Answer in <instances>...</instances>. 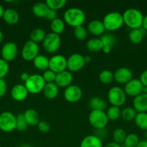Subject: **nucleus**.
Here are the masks:
<instances>
[{"instance_id":"1","label":"nucleus","mask_w":147,"mask_h":147,"mask_svg":"<svg viewBox=\"0 0 147 147\" xmlns=\"http://www.w3.org/2000/svg\"><path fill=\"white\" fill-rule=\"evenodd\" d=\"M86 20L84 11L79 8L71 7L65 11L63 14V21L68 25L73 27L83 25Z\"/></svg>"},{"instance_id":"2","label":"nucleus","mask_w":147,"mask_h":147,"mask_svg":"<svg viewBox=\"0 0 147 147\" xmlns=\"http://www.w3.org/2000/svg\"><path fill=\"white\" fill-rule=\"evenodd\" d=\"M122 14L123 22L127 27L131 30L141 28L144 16L140 10L130 8L125 10Z\"/></svg>"},{"instance_id":"3","label":"nucleus","mask_w":147,"mask_h":147,"mask_svg":"<svg viewBox=\"0 0 147 147\" xmlns=\"http://www.w3.org/2000/svg\"><path fill=\"white\" fill-rule=\"evenodd\" d=\"M102 22L105 26V30L110 32L116 31L124 24L122 14L118 11H111L104 17Z\"/></svg>"},{"instance_id":"4","label":"nucleus","mask_w":147,"mask_h":147,"mask_svg":"<svg viewBox=\"0 0 147 147\" xmlns=\"http://www.w3.org/2000/svg\"><path fill=\"white\" fill-rule=\"evenodd\" d=\"M24 85L29 93L37 94L40 92H43L46 82L42 76L38 74H33L30 76L28 79L24 82Z\"/></svg>"},{"instance_id":"5","label":"nucleus","mask_w":147,"mask_h":147,"mask_svg":"<svg viewBox=\"0 0 147 147\" xmlns=\"http://www.w3.org/2000/svg\"><path fill=\"white\" fill-rule=\"evenodd\" d=\"M89 123L95 129H104L108 123V119L104 111L92 110L88 117Z\"/></svg>"},{"instance_id":"6","label":"nucleus","mask_w":147,"mask_h":147,"mask_svg":"<svg viewBox=\"0 0 147 147\" xmlns=\"http://www.w3.org/2000/svg\"><path fill=\"white\" fill-rule=\"evenodd\" d=\"M108 98L111 106L120 107L125 103L126 94L122 88L118 86H114L108 91Z\"/></svg>"},{"instance_id":"7","label":"nucleus","mask_w":147,"mask_h":147,"mask_svg":"<svg viewBox=\"0 0 147 147\" xmlns=\"http://www.w3.org/2000/svg\"><path fill=\"white\" fill-rule=\"evenodd\" d=\"M43 47L45 51L48 53H53L59 49L61 43L60 35L50 32L46 34L43 41Z\"/></svg>"},{"instance_id":"8","label":"nucleus","mask_w":147,"mask_h":147,"mask_svg":"<svg viewBox=\"0 0 147 147\" xmlns=\"http://www.w3.org/2000/svg\"><path fill=\"white\" fill-rule=\"evenodd\" d=\"M16 129V116L10 111L0 114V130L4 132H12Z\"/></svg>"},{"instance_id":"9","label":"nucleus","mask_w":147,"mask_h":147,"mask_svg":"<svg viewBox=\"0 0 147 147\" xmlns=\"http://www.w3.org/2000/svg\"><path fill=\"white\" fill-rule=\"evenodd\" d=\"M38 44L28 40L24 43L22 49V57L25 61H33L35 58L39 55Z\"/></svg>"},{"instance_id":"10","label":"nucleus","mask_w":147,"mask_h":147,"mask_svg":"<svg viewBox=\"0 0 147 147\" xmlns=\"http://www.w3.org/2000/svg\"><path fill=\"white\" fill-rule=\"evenodd\" d=\"M49 69L57 73L66 70L67 59L61 55H55L49 59Z\"/></svg>"},{"instance_id":"11","label":"nucleus","mask_w":147,"mask_h":147,"mask_svg":"<svg viewBox=\"0 0 147 147\" xmlns=\"http://www.w3.org/2000/svg\"><path fill=\"white\" fill-rule=\"evenodd\" d=\"M85 64L84 57L79 53H74L67 59V69L70 72L79 71Z\"/></svg>"},{"instance_id":"12","label":"nucleus","mask_w":147,"mask_h":147,"mask_svg":"<svg viewBox=\"0 0 147 147\" xmlns=\"http://www.w3.org/2000/svg\"><path fill=\"white\" fill-rule=\"evenodd\" d=\"M63 97L69 103L78 102L82 97V90L76 85H71L66 88L63 92Z\"/></svg>"},{"instance_id":"13","label":"nucleus","mask_w":147,"mask_h":147,"mask_svg":"<svg viewBox=\"0 0 147 147\" xmlns=\"http://www.w3.org/2000/svg\"><path fill=\"white\" fill-rule=\"evenodd\" d=\"M18 52L17 45L12 42L5 43L2 46L1 50V58L5 61L11 62L16 58Z\"/></svg>"},{"instance_id":"14","label":"nucleus","mask_w":147,"mask_h":147,"mask_svg":"<svg viewBox=\"0 0 147 147\" xmlns=\"http://www.w3.org/2000/svg\"><path fill=\"white\" fill-rule=\"evenodd\" d=\"M144 86L139 79L133 78L124 86V91L125 94L131 97H135L142 93Z\"/></svg>"},{"instance_id":"15","label":"nucleus","mask_w":147,"mask_h":147,"mask_svg":"<svg viewBox=\"0 0 147 147\" xmlns=\"http://www.w3.org/2000/svg\"><path fill=\"white\" fill-rule=\"evenodd\" d=\"M114 74V80L120 84L125 85L133 79V73L129 68L121 67L117 69Z\"/></svg>"},{"instance_id":"16","label":"nucleus","mask_w":147,"mask_h":147,"mask_svg":"<svg viewBox=\"0 0 147 147\" xmlns=\"http://www.w3.org/2000/svg\"><path fill=\"white\" fill-rule=\"evenodd\" d=\"M11 96L15 101H23L27 98L29 93L24 85L17 84L14 85L11 89Z\"/></svg>"},{"instance_id":"17","label":"nucleus","mask_w":147,"mask_h":147,"mask_svg":"<svg viewBox=\"0 0 147 147\" xmlns=\"http://www.w3.org/2000/svg\"><path fill=\"white\" fill-rule=\"evenodd\" d=\"M73 80V76L69 70H64L63 72L56 74L55 83L59 88H67L71 86Z\"/></svg>"},{"instance_id":"18","label":"nucleus","mask_w":147,"mask_h":147,"mask_svg":"<svg viewBox=\"0 0 147 147\" xmlns=\"http://www.w3.org/2000/svg\"><path fill=\"white\" fill-rule=\"evenodd\" d=\"M133 108L137 113H147V93H141L134 97Z\"/></svg>"},{"instance_id":"19","label":"nucleus","mask_w":147,"mask_h":147,"mask_svg":"<svg viewBox=\"0 0 147 147\" xmlns=\"http://www.w3.org/2000/svg\"><path fill=\"white\" fill-rule=\"evenodd\" d=\"M87 31L94 36H100L104 34L105 31V26L102 21L98 20H92L87 25Z\"/></svg>"},{"instance_id":"20","label":"nucleus","mask_w":147,"mask_h":147,"mask_svg":"<svg viewBox=\"0 0 147 147\" xmlns=\"http://www.w3.org/2000/svg\"><path fill=\"white\" fill-rule=\"evenodd\" d=\"M79 147H102V141L95 135H88L82 139Z\"/></svg>"},{"instance_id":"21","label":"nucleus","mask_w":147,"mask_h":147,"mask_svg":"<svg viewBox=\"0 0 147 147\" xmlns=\"http://www.w3.org/2000/svg\"><path fill=\"white\" fill-rule=\"evenodd\" d=\"M59 88L55 83H46L45 87L43 90V95L45 97L49 100L55 99L59 95Z\"/></svg>"},{"instance_id":"22","label":"nucleus","mask_w":147,"mask_h":147,"mask_svg":"<svg viewBox=\"0 0 147 147\" xmlns=\"http://www.w3.org/2000/svg\"><path fill=\"white\" fill-rule=\"evenodd\" d=\"M2 18L7 24L14 25L18 22L20 16H19L18 12L15 9L10 8L4 10Z\"/></svg>"},{"instance_id":"23","label":"nucleus","mask_w":147,"mask_h":147,"mask_svg":"<svg viewBox=\"0 0 147 147\" xmlns=\"http://www.w3.org/2000/svg\"><path fill=\"white\" fill-rule=\"evenodd\" d=\"M23 114L28 126H37L40 122V117L38 113L35 109H27L23 113Z\"/></svg>"},{"instance_id":"24","label":"nucleus","mask_w":147,"mask_h":147,"mask_svg":"<svg viewBox=\"0 0 147 147\" xmlns=\"http://www.w3.org/2000/svg\"><path fill=\"white\" fill-rule=\"evenodd\" d=\"M145 32L146 31L143 28L131 30L128 34V39L130 42L135 45L141 43L144 39Z\"/></svg>"},{"instance_id":"25","label":"nucleus","mask_w":147,"mask_h":147,"mask_svg":"<svg viewBox=\"0 0 147 147\" xmlns=\"http://www.w3.org/2000/svg\"><path fill=\"white\" fill-rule=\"evenodd\" d=\"M48 9L46 2H37L33 6L32 11L35 17L39 18H45Z\"/></svg>"},{"instance_id":"26","label":"nucleus","mask_w":147,"mask_h":147,"mask_svg":"<svg viewBox=\"0 0 147 147\" xmlns=\"http://www.w3.org/2000/svg\"><path fill=\"white\" fill-rule=\"evenodd\" d=\"M35 67L40 70H46L49 69V59L43 55H38L33 60Z\"/></svg>"},{"instance_id":"27","label":"nucleus","mask_w":147,"mask_h":147,"mask_svg":"<svg viewBox=\"0 0 147 147\" xmlns=\"http://www.w3.org/2000/svg\"><path fill=\"white\" fill-rule=\"evenodd\" d=\"M89 106L92 109V110H99L104 111L108 107L107 102L99 97L92 98L89 100Z\"/></svg>"},{"instance_id":"28","label":"nucleus","mask_w":147,"mask_h":147,"mask_svg":"<svg viewBox=\"0 0 147 147\" xmlns=\"http://www.w3.org/2000/svg\"><path fill=\"white\" fill-rule=\"evenodd\" d=\"M46 33L45 30L42 28H35L32 30L30 34V40L34 42L38 43L43 42L45 37L46 36Z\"/></svg>"},{"instance_id":"29","label":"nucleus","mask_w":147,"mask_h":147,"mask_svg":"<svg viewBox=\"0 0 147 147\" xmlns=\"http://www.w3.org/2000/svg\"><path fill=\"white\" fill-rule=\"evenodd\" d=\"M50 27L52 31L51 32L60 35L65 30V22L61 19L57 17L56 20L50 22Z\"/></svg>"},{"instance_id":"30","label":"nucleus","mask_w":147,"mask_h":147,"mask_svg":"<svg viewBox=\"0 0 147 147\" xmlns=\"http://www.w3.org/2000/svg\"><path fill=\"white\" fill-rule=\"evenodd\" d=\"M86 48L91 52H99L102 50L103 47V45H102V41H101L100 38H92L89 39L87 42H86Z\"/></svg>"},{"instance_id":"31","label":"nucleus","mask_w":147,"mask_h":147,"mask_svg":"<svg viewBox=\"0 0 147 147\" xmlns=\"http://www.w3.org/2000/svg\"><path fill=\"white\" fill-rule=\"evenodd\" d=\"M133 121L137 127L144 131H147V113H137Z\"/></svg>"},{"instance_id":"32","label":"nucleus","mask_w":147,"mask_h":147,"mask_svg":"<svg viewBox=\"0 0 147 147\" xmlns=\"http://www.w3.org/2000/svg\"><path fill=\"white\" fill-rule=\"evenodd\" d=\"M127 134L126 131L124 130L123 129L121 128H118L115 129L112 134V139H113V142L118 144L120 145L123 144L124 141H125V138H126Z\"/></svg>"},{"instance_id":"33","label":"nucleus","mask_w":147,"mask_h":147,"mask_svg":"<svg viewBox=\"0 0 147 147\" xmlns=\"http://www.w3.org/2000/svg\"><path fill=\"white\" fill-rule=\"evenodd\" d=\"M137 112L133 107H126L121 111L120 118L125 121H131L134 120Z\"/></svg>"},{"instance_id":"34","label":"nucleus","mask_w":147,"mask_h":147,"mask_svg":"<svg viewBox=\"0 0 147 147\" xmlns=\"http://www.w3.org/2000/svg\"><path fill=\"white\" fill-rule=\"evenodd\" d=\"M106 115L108 120L110 121H117L120 118L121 110L120 107L111 106L108 108L106 111Z\"/></svg>"},{"instance_id":"35","label":"nucleus","mask_w":147,"mask_h":147,"mask_svg":"<svg viewBox=\"0 0 147 147\" xmlns=\"http://www.w3.org/2000/svg\"><path fill=\"white\" fill-rule=\"evenodd\" d=\"M99 80L103 84H110L114 80V74L109 70H104L99 74Z\"/></svg>"},{"instance_id":"36","label":"nucleus","mask_w":147,"mask_h":147,"mask_svg":"<svg viewBox=\"0 0 147 147\" xmlns=\"http://www.w3.org/2000/svg\"><path fill=\"white\" fill-rule=\"evenodd\" d=\"M139 141L138 135L135 134H127L122 145L124 147H135Z\"/></svg>"},{"instance_id":"37","label":"nucleus","mask_w":147,"mask_h":147,"mask_svg":"<svg viewBox=\"0 0 147 147\" xmlns=\"http://www.w3.org/2000/svg\"><path fill=\"white\" fill-rule=\"evenodd\" d=\"M28 127L23 113H19L16 116V129L19 131H24Z\"/></svg>"},{"instance_id":"38","label":"nucleus","mask_w":147,"mask_h":147,"mask_svg":"<svg viewBox=\"0 0 147 147\" xmlns=\"http://www.w3.org/2000/svg\"><path fill=\"white\" fill-rule=\"evenodd\" d=\"M66 2L67 1L66 0H47L46 4L49 9L57 11L63 8L66 5Z\"/></svg>"},{"instance_id":"39","label":"nucleus","mask_w":147,"mask_h":147,"mask_svg":"<svg viewBox=\"0 0 147 147\" xmlns=\"http://www.w3.org/2000/svg\"><path fill=\"white\" fill-rule=\"evenodd\" d=\"M87 29L85 28L83 25L75 27L74 30V35L78 40H85L87 37Z\"/></svg>"},{"instance_id":"40","label":"nucleus","mask_w":147,"mask_h":147,"mask_svg":"<svg viewBox=\"0 0 147 147\" xmlns=\"http://www.w3.org/2000/svg\"><path fill=\"white\" fill-rule=\"evenodd\" d=\"M100 40L103 45V47H112L116 42V38L112 34H102L100 37Z\"/></svg>"},{"instance_id":"41","label":"nucleus","mask_w":147,"mask_h":147,"mask_svg":"<svg viewBox=\"0 0 147 147\" xmlns=\"http://www.w3.org/2000/svg\"><path fill=\"white\" fill-rule=\"evenodd\" d=\"M42 76H43L46 83H55V80H56V73L52 71L50 69H48V70H45L43 72Z\"/></svg>"},{"instance_id":"42","label":"nucleus","mask_w":147,"mask_h":147,"mask_svg":"<svg viewBox=\"0 0 147 147\" xmlns=\"http://www.w3.org/2000/svg\"><path fill=\"white\" fill-rule=\"evenodd\" d=\"M9 70H10V66L8 63L2 58H0V79H3L7 76Z\"/></svg>"},{"instance_id":"43","label":"nucleus","mask_w":147,"mask_h":147,"mask_svg":"<svg viewBox=\"0 0 147 147\" xmlns=\"http://www.w3.org/2000/svg\"><path fill=\"white\" fill-rule=\"evenodd\" d=\"M37 129L41 133H48L50 130V124L46 121H40L37 124Z\"/></svg>"},{"instance_id":"44","label":"nucleus","mask_w":147,"mask_h":147,"mask_svg":"<svg viewBox=\"0 0 147 147\" xmlns=\"http://www.w3.org/2000/svg\"><path fill=\"white\" fill-rule=\"evenodd\" d=\"M57 11L56 10H53V9H48V11L47 14H46V17L45 18L47 19L49 21L52 22L53 20H56L57 18Z\"/></svg>"},{"instance_id":"45","label":"nucleus","mask_w":147,"mask_h":147,"mask_svg":"<svg viewBox=\"0 0 147 147\" xmlns=\"http://www.w3.org/2000/svg\"><path fill=\"white\" fill-rule=\"evenodd\" d=\"M7 90V83H6L4 79H0V98L3 97L5 95Z\"/></svg>"},{"instance_id":"46","label":"nucleus","mask_w":147,"mask_h":147,"mask_svg":"<svg viewBox=\"0 0 147 147\" xmlns=\"http://www.w3.org/2000/svg\"><path fill=\"white\" fill-rule=\"evenodd\" d=\"M107 134H108V132H107L106 129L104 128V129H96L95 131V136H97L98 138L102 140V139H105L106 137Z\"/></svg>"},{"instance_id":"47","label":"nucleus","mask_w":147,"mask_h":147,"mask_svg":"<svg viewBox=\"0 0 147 147\" xmlns=\"http://www.w3.org/2000/svg\"><path fill=\"white\" fill-rule=\"evenodd\" d=\"M139 80L143 84V86L147 87V69L141 73V76H140Z\"/></svg>"},{"instance_id":"48","label":"nucleus","mask_w":147,"mask_h":147,"mask_svg":"<svg viewBox=\"0 0 147 147\" xmlns=\"http://www.w3.org/2000/svg\"><path fill=\"white\" fill-rule=\"evenodd\" d=\"M141 28H143L146 32H147V14L144 17V20H143L142 27H141Z\"/></svg>"},{"instance_id":"49","label":"nucleus","mask_w":147,"mask_h":147,"mask_svg":"<svg viewBox=\"0 0 147 147\" xmlns=\"http://www.w3.org/2000/svg\"><path fill=\"white\" fill-rule=\"evenodd\" d=\"M29 77H30V75L27 73H22L20 74V79L24 82H25Z\"/></svg>"},{"instance_id":"50","label":"nucleus","mask_w":147,"mask_h":147,"mask_svg":"<svg viewBox=\"0 0 147 147\" xmlns=\"http://www.w3.org/2000/svg\"><path fill=\"white\" fill-rule=\"evenodd\" d=\"M135 147H147V140H141L139 141L137 146Z\"/></svg>"},{"instance_id":"51","label":"nucleus","mask_w":147,"mask_h":147,"mask_svg":"<svg viewBox=\"0 0 147 147\" xmlns=\"http://www.w3.org/2000/svg\"><path fill=\"white\" fill-rule=\"evenodd\" d=\"M104 147H122V145H120L118 144L115 143V142H110V143L107 144Z\"/></svg>"},{"instance_id":"52","label":"nucleus","mask_w":147,"mask_h":147,"mask_svg":"<svg viewBox=\"0 0 147 147\" xmlns=\"http://www.w3.org/2000/svg\"><path fill=\"white\" fill-rule=\"evenodd\" d=\"M111 50H112V47H102V52L105 54H109L111 52Z\"/></svg>"},{"instance_id":"53","label":"nucleus","mask_w":147,"mask_h":147,"mask_svg":"<svg viewBox=\"0 0 147 147\" xmlns=\"http://www.w3.org/2000/svg\"><path fill=\"white\" fill-rule=\"evenodd\" d=\"M84 57L85 63H89V62H91V60H92V59H91L90 56L86 55V56H84Z\"/></svg>"},{"instance_id":"54","label":"nucleus","mask_w":147,"mask_h":147,"mask_svg":"<svg viewBox=\"0 0 147 147\" xmlns=\"http://www.w3.org/2000/svg\"><path fill=\"white\" fill-rule=\"evenodd\" d=\"M4 8H3L2 6L0 4V18H1V17H2L3 14H4Z\"/></svg>"},{"instance_id":"55","label":"nucleus","mask_w":147,"mask_h":147,"mask_svg":"<svg viewBox=\"0 0 147 147\" xmlns=\"http://www.w3.org/2000/svg\"><path fill=\"white\" fill-rule=\"evenodd\" d=\"M2 40H3V33H2V32L0 30V43L1 42Z\"/></svg>"},{"instance_id":"56","label":"nucleus","mask_w":147,"mask_h":147,"mask_svg":"<svg viewBox=\"0 0 147 147\" xmlns=\"http://www.w3.org/2000/svg\"><path fill=\"white\" fill-rule=\"evenodd\" d=\"M142 93H147V87H145V86H144V88H143Z\"/></svg>"},{"instance_id":"57","label":"nucleus","mask_w":147,"mask_h":147,"mask_svg":"<svg viewBox=\"0 0 147 147\" xmlns=\"http://www.w3.org/2000/svg\"><path fill=\"white\" fill-rule=\"evenodd\" d=\"M144 137L146 138V140H147V131H144Z\"/></svg>"},{"instance_id":"58","label":"nucleus","mask_w":147,"mask_h":147,"mask_svg":"<svg viewBox=\"0 0 147 147\" xmlns=\"http://www.w3.org/2000/svg\"><path fill=\"white\" fill-rule=\"evenodd\" d=\"M25 147H30L29 145H25Z\"/></svg>"},{"instance_id":"59","label":"nucleus","mask_w":147,"mask_h":147,"mask_svg":"<svg viewBox=\"0 0 147 147\" xmlns=\"http://www.w3.org/2000/svg\"><path fill=\"white\" fill-rule=\"evenodd\" d=\"M20 147H25V145H22V146H20Z\"/></svg>"}]
</instances>
